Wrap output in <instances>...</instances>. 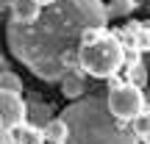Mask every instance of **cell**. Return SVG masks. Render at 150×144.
<instances>
[{
  "instance_id": "cell-1",
  "label": "cell",
  "mask_w": 150,
  "mask_h": 144,
  "mask_svg": "<svg viewBox=\"0 0 150 144\" xmlns=\"http://www.w3.org/2000/svg\"><path fill=\"white\" fill-rule=\"evenodd\" d=\"M106 6L100 0H56L28 25L8 20L6 42L14 58L45 83H59L64 70L61 58L78 47V39L89 28H106Z\"/></svg>"
},
{
  "instance_id": "cell-2",
  "label": "cell",
  "mask_w": 150,
  "mask_h": 144,
  "mask_svg": "<svg viewBox=\"0 0 150 144\" xmlns=\"http://www.w3.org/2000/svg\"><path fill=\"white\" fill-rule=\"evenodd\" d=\"M67 122V141L64 144H139L125 122L108 114L103 94H83L61 111Z\"/></svg>"
},
{
  "instance_id": "cell-3",
  "label": "cell",
  "mask_w": 150,
  "mask_h": 144,
  "mask_svg": "<svg viewBox=\"0 0 150 144\" xmlns=\"http://www.w3.org/2000/svg\"><path fill=\"white\" fill-rule=\"evenodd\" d=\"M78 64L92 78L111 80L122 70V44L106 28H89L78 39Z\"/></svg>"
},
{
  "instance_id": "cell-4",
  "label": "cell",
  "mask_w": 150,
  "mask_h": 144,
  "mask_svg": "<svg viewBox=\"0 0 150 144\" xmlns=\"http://www.w3.org/2000/svg\"><path fill=\"white\" fill-rule=\"evenodd\" d=\"M106 108L117 122H125L128 125L136 114L145 108V89L128 83V80H120V78H111L108 80V91L106 94Z\"/></svg>"
},
{
  "instance_id": "cell-5",
  "label": "cell",
  "mask_w": 150,
  "mask_h": 144,
  "mask_svg": "<svg viewBox=\"0 0 150 144\" xmlns=\"http://www.w3.org/2000/svg\"><path fill=\"white\" fill-rule=\"evenodd\" d=\"M25 122V100L17 91H0V125L6 130H14Z\"/></svg>"
},
{
  "instance_id": "cell-6",
  "label": "cell",
  "mask_w": 150,
  "mask_h": 144,
  "mask_svg": "<svg viewBox=\"0 0 150 144\" xmlns=\"http://www.w3.org/2000/svg\"><path fill=\"white\" fill-rule=\"evenodd\" d=\"M8 11H11V20H14V22L28 25V22H33L39 14H42V6L33 3V0H11Z\"/></svg>"
},
{
  "instance_id": "cell-7",
  "label": "cell",
  "mask_w": 150,
  "mask_h": 144,
  "mask_svg": "<svg viewBox=\"0 0 150 144\" xmlns=\"http://www.w3.org/2000/svg\"><path fill=\"white\" fill-rule=\"evenodd\" d=\"M59 83H61V94L67 100H81L86 94V80H83L81 72H64Z\"/></svg>"
},
{
  "instance_id": "cell-8",
  "label": "cell",
  "mask_w": 150,
  "mask_h": 144,
  "mask_svg": "<svg viewBox=\"0 0 150 144\" xmlns=\"http://www.w3.org/2000/svg\"><path fill=\"white\" fill-rule=\"evenodd\" d=\"M50 119H53V108L47 103H25V122L28 125L45 128Z\"/></svg>"
},
{
  "instance_id": "cell-9",
  "label": "cell",
  "mask_w": 150,
  "mask_h": 144,
  "mask_svg": "<svg viewBox=\"0 0 150 144\" xmlns=\"http://www.w3.org/2000/svg\"><path fill=\"white\" fill-rule=\"evenodd\" d=\"M8 133H11V141H14V144H45V139H42V128L28 125V122L17 125V128L8 130Z\"/></svg>"
},
{
  "instance_id": "cell-10",
  "label": "cell",
  "mask_w": 150,
  "mask_h": 144,
  "mask_svg": "<svg viewBox=\"0 0 150 144\" xmlns=\"http://www.w3.org/2000/svg\"><path fill=\"white\" fill-rule=\"evenodd\" d=\"M67 122L61 117H53L47 125L42 128V139H45V144H64L67 141Z\"/></svg>"
},
{
  "instance_id": "cell-11",
  "label": "cell",
  "mask_w": 150,
  "mask_h": 144,
  "mask_svg": "<svg viewBox=\"0 0 150 144\" xmlns=\"http://www.w3.org/2000/svg\"><path fill=\"white\" fill-rule=\"evenodd\" d=\"M128 128H131V133H134L139 141H145L150 136V103H145V108L128 122Z\"/></svg>"
},
{
  "instance_id": "cell-12",
  "label": "cell",
  "mask_w": 150,
  "mask_h": 144,
  "mask_svg": "<svg viewBox=\"0 0 150 144\" xmlns=\"http://www.w3.org/2000/svg\"><path fill=\"white\" fill-rule=\"evenodd\" d=\"M139 8V0H111L106 6V17L108 20H122V17H131Z\"/></svg>"
},
{
  "instance_id": "cell-13",
  "label": "cell",
  "mask_w": 150,
  "mask_h": 144,
  "mask_svg": "<svg viewBox=\"0 0 150 144\" xmlns=\"http://www.w3.org/2000/svg\"><path fill=\"white\" fill-rule=\"evenodd\" d=\"M0 91H17V94H20V91H22L20 75L11 72V70H3V72H0Z\"/></svg>"
},
{
  "instance_id": "cell-14",
  "label": "cell",
  "mask_w": 150,
  "mask_h": 144,
  "mask_svg": "<svg viewBox=\"0 0 150 144\" xmlns=\"http://www.w3.org/2000/svg\"><path fill=\"white\" fill-rule=\"evenodd\" d=\"M147 78H150V75H147V67L139 61V64L128 67V78H125V80L134 83V86H139V89H145V86H147Z\"/></svg>"
},
{
  "instance_id": "cell-15",
  "label": "cell",
  "mask_w": 150,
  "mask_h": 144,
  "mask_svg": "<svg viewBox=\"0 0 150 144\" xmlns=\"http://www.w3.org/2000/svg\"><path fill=\"white\" fill-rule=\"evenodd\" d=\"M136 50L139 53H150V20L136 25Z\"/></svg>"
},
{
  "instance_id": "cell-16",
  "label": "cell",
  "mask_w": 150,
  "mask_h": 144,
  "mask_svg": "<svg viewBox=\"0 0 150 144\" xmlns=\"http://www.w3.org/2000/svg\"><path fill=\"white\" fill-rule=\"evenodd\" d=\"M0 144H14V141H11V133L3 128V125H0Z\"/></svg>"
},
{
  "instance_id": "cell-17",
  "label": "cell",
  "mask_w": 150,
  "mask_h": 144,
  "mask_svg": "<svg viewBox=\"0 0 150 144\" xmlns=\"http://www.w3.org/2000/svg\"><path fill=\"white\" fill-rule=\"evenodd\" d=\"M8 6H11V0H0V14H3V11L8 8Z\"/></svg>"
},
{
  "instance_id": "cell-18",
  "label": "cell",
  "mask_w": 150,
  "mask_h": 144,
  "mask_svg": "<svg viewBox=\"0 0 150 144\" xmlns=\"http://www.w3.org/2000/svg\"><path fill=\"white\" fill-rule=\"evenodd\" d=\"M33 3H39V6H42V8H45V6H50V3H56V0H33Z\"/></svg>"
},
{
  "instance_id": "cell-19",
  "label": "cell",
  "mask_w": 150,
  "mask_h": 144,
  "mask_svg": "<svg viewBox=\"0 0 150 144\" xmlns=\"http://www.w3.org/2000/svg\"><path fill=\"white\" fill-rule=\"evenodd\" d=\"M145 100L150 103V94H145ZM145 144H150V136H147V139H145Z\"/></svg>"
},
{
  "instance_id": "cell-20",
  "label": "cell",
  "mask_w": 150,
  "mask_h": 144,
  "mask_svg": "<svg viewBox=\"0 0 150 144\" xmlns=\"http://www.w3.org/2000/svg\"><path fill=\"white\" fill-rule=\"evenodd\" d=\"M0 67H3V53H0Z\"/></svg>"
}]
</instances>
